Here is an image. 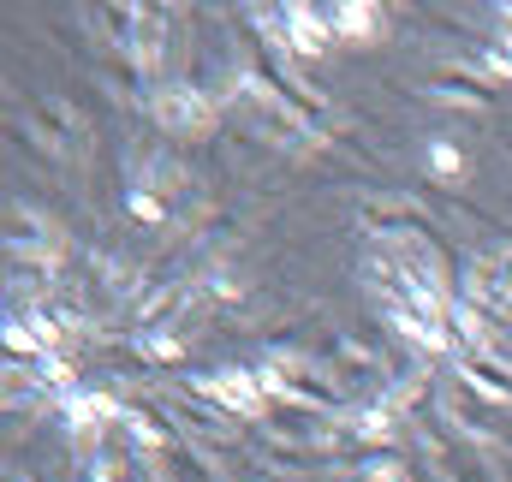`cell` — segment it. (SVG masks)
Wrapping results in <instances>:
<instances>
[{"label":"cell","mask_w":512,"mask_h":482,"mask_svg":"<svg viewBox=\"0 0 512 482\" xmlns=\"http://www.w3.org/2000/svg\"><path fill=\"white\" fill-rule=\"evenodd\" d=\"M453 375L459 381H471L489 405H512V369L495 358H453Z\"/></svg>","instance_id":"cell-11"},{"label":"cell","mask_w":512,"mask_h":482,"mask_svg":"<svg viewBox=\"0 0 512 482\" xmlns=\"http://www.w3.org/2000/svg\"><path fill=\"white\" fill-rule=\"evenodd\" d=\"M126 191H149V197H161L167 209H179V191H185V167H179L167 149H143V155L131 161V173H126Z\"/></svg>","instance_id":"cell-8"},{"label":"cell","mask_w":512,"mask_h":482,"mask_svg":"<svg viewBox=\"0 0 512 482\" xmlns=\"http://www.w3.org/2000/svg\"><path fill=\"white\" fill-rule=\"evenodd\" d=\"M358 482H411V477H405V465H393L387 453H376V459H364V477Z\"/></svg>","instance_id":"cell-14"},{"label":"cell","mask_w":512,"mask_h":482,"mask_svg":"<svg viewBox=\"0 0 512 482\" xmlns=\"http://www.w3.org/2000/svg\"><path fill=\"white\" fill-rule=\"evenodd\" d=\"M423 161H429V179H441V185L465 179V155H459V143H447V137H435V143L423 149Z\"/></svg>","instance_id":"cell-12"},{"label":"cell","mask_w":512,"mask_h":482,"mask_svg":"<svg viewBox=\"0 0 512 482\" xmlns=\"http://www.w3.org/2000/svg\"><path fill=\"white\" fill-rule=\"evenodd\" d=\"M435 411H441V417H447V423H453V429H459V435L471 441V447H477V441H507L501 405H489V399H483V393H477L471 381H459V375H453V381L441 387Z\"/></svg>","instance_id":"cell-6"},{"label":"cell","mask_w":512,"mask_h":482,"mask_svg":"<svg viewBox=\"0 0 512 482\" xmlns=\"http://www.w3.org/2000/svg\"><path fill=\"white\" fill-rule=\"evenodd\" d=\"M256 30L286 54V60H322L334 48V30H328V6H304V0H286V6H268L256 12Z\"/></svg>","instance_id":"cell-3"},{"label":"cell","mask_w":512,"mask_h":482,"mask_svg":"<svg viewBox=\"0 0 512 482\" xmlns=\"http://www.w3.org/2000/svg\"><path fill=\"white\" fill-rule=\"evenodd\" d=\"M149 120L167 137H209L221 125V102L209 96V84L197 78H173V84H149Z\"/></svg>","instance_id":"cell-2"},{"label":"cell","mask_w":512,"mask_h":482,"mask_svg":"<svg viewBox=\"0 0 512 482\" xmlns=\"http://www.w3.org/2000/svg\"><path fill=\"white\" fill-rule=\"evenodd\" d=\"M6 482H30V477H6Z\"/></svg>","instance_id":"cell-16"},{"label":"cell","mask_w":512,"mask_h":482,"mask_svg":"<svg viewBox=\"0 0 512 482\" xmlns=\"http://www.w3.org/2000/svg\"><path fill=\"white\" fill-rule=\"evenodd\" d=\"M6 256H12L24 274H60L66 244H60V233L48 227V215H42V209L12 203V209H6Z\"/></svg>","instance_id":"cell-4"},{"label":"cell","mask_w":512,"mask_h":482,"mask_svg":"<svg viewBox=\"0 0 512 482\" xmlns=\"http://www.w3.org/2000/svg\"><path fill=\"white\" fill-rule=\"evenodd\" d=\"M423 90H429L435 102H447V108H477V114L495 108V84H483V78L465 72V66H441V72H429Z\"/></svg>","instance_id":"cell-9"},{"label":"cell","mask_w":512,"mask_h":482,"mask_svg":"<svg viewBox=\"0 0 512 482\" xmlns=\"http://www.w3.org/2000/svg\"><path fill=\"white\" fill-rule=\"evenodd\" d=\"M179 60V12L167 6H137V48H131V66L149 78V84H173Z\"/></svg>","instance_id":"cell-5"},{"label":"cell","mask_w":512,"mask_h":482,"mask_svg":"<svg viewBox=\"0 0 512 482\" xmlns=\"http://www.w3.org/2000/svg\"><path fill=\"white\" fill-rule=\"evenodd\" d=\"M24 125H30V137H36L48 155H72V149L84 155V149H90V120H84L72 102H54V96H48V102L30 108Z\"/></svg>","instance_id":"cell-7"},{"label":"cell","mask_w":512,"mask_h":482,"mask_svg":"<svg viewBox=\"0 0 512 482\" xmlns=\"http://www.w3.org/2000/svg\"><path fill=\"white\" fill-rule=\"evenodd\" d=\"M126 215L137 221V227H167L179 209H167L161 197H149V191H126Z\"/></svg>","instance_id":"cell-13"},{"label":"cell","mask_w":512,"mask_h":482,"mask_svg":"<svg viewBox=\"0 0 512 482\" xmlns=\"http://www.w3.org/2000/svg\"><path fill=\"white\" fill-rule=\"evenodd\" d=\"M495 18H501V42H507V48H512V6H501Z\"/></svg>","instance_id":"cell-15"},{"label":"cell","mask_w":512,"mask_h":482,"mask_svg":"<svg viewBox=\"0 0 512 482\" xmlns=\"http://www.w3.org/2000/svg\"><path fill=\"white\" fill-rule=\"evenodd\" d=\"M262 375H268V381H274V393H280V399H292V405H310V411H328V417H340V411H346V387L328 375V363L316 358V352H292V346L280 340V346H268Z\"/></svg>","instance_id":"cell-1"},{"label":"cell","mask_w":512,"mask_h":482,"mask_svg":"<svg viewBox=\"0 0 512 482\" xmlns=\"http://www.w3.org/2000/svg\"><path fill=\"white\" fill-rule=\"evenodd\" d=\"M328 30H334V42L370 48V42L387 30V12L376 6V0H334V6H328Z\"/></svg>","instance_id":"cell-10"}]
</instances>
